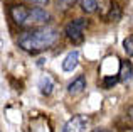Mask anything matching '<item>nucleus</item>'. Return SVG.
<instances>
[{
  "label": "nucleus",
  "mask_w": 133,
  "mask_h": 132,
  "mask_svg": "<svg viewBox=\"0 0 133 132\" xmlns=\"http://www.w3.org/2000/svg\"><path fill=\"white\" fill-rule=\"evenodd\" d=\"M57 29L51 26H42L37 29L27 31V32L19 36V46L27 53H39L47 47H51L52 44L57 41Z\"/></svg>",
  "instance_id": "nucleus-1"
},
{
  "label": "nucleus",
  "mask_w": 133,
  "mask_h": 132,
  "mask_svg": "<svg viewBox=\"0 0 133 132\" xmlns=\"http://www.w3.org/2000/svg\"><path fill=\"white\" fill-rule=\"evenodd\" d=\"M88 26V20L86 19H74L66 26V36L72 41V43L79 44L84 39V29Z\"/></svg>",
  "instance_id": "nucleus-2"
},
{
  "label": "nucleus",
  "mask_w": 133,
  "mask_h": 132,
  "mask_svg": "<svg viewBox=\"0 0 133 132\" xmlns=\"http://www.w3.org/2000/svg\"><path fill=\"white\" fill-rule=\"evenodd\" d=\"M91 125V119L88 115H74L66 122L62 132H88Z\"/></svg>",
  "instance_id": "nucleus-3"
},
{
  "label": "nucleus",
  "mask_w": 133,
  "mask_h": 132,
  "mask_svg": "<svg viewBox=\"0 0 133 132\" xmlns=\"http://www.w3.org/2000/svg\"><path fill=\"white\" fill-rule=\"evenodd\" d=\"M51 19L47 10H44L42 7H32L29 9V19H27V24H42L47 22Z\"/></svg>",
  "instance_id": "nucleus-4"
},
{
  "label": "nucleus",
  "mask_w": 133,
  "mask_h": 132,
  "mask_svg": "<svg viewBox=\"0 0 133 132\" xmlns=\"http://www.w3.org/2000/svg\"><path fill=\"white\" fill-rule=\"evenodd\" d=\"M10 15H12V19L15 20L17 24L25 26L27 19H29V9H25V7H22V5H15V7L10 9Z\"/></svg>",
  "instance_id": "nucleus-5"
},
{
  "label": "nucleus",
  "mask_w": 133,
  "mask_h": 132,
  "mask_svg": "<svg viewBox=\"0 0 133 132\" xmlns=\"http://www.w3.org/2000/svg\"><path fill=\"white\" fill-rule=\"evenodd\" d=\"M78 64H79V53L78 51H71V53L64 58V61H62V69H64L66 73H71L78 68Z\"/></svg>",
  "instance_id": "nucleus-6"
},
{
  "label": "nucleus",
  "mask_w": 133,
  "mask_h": 132,
  "mask_svg": "<svg viewBox=\"0 0 133 132\" xmlns=\"http://www.w3.org/2000/svg\"><path fill=\"white\" fill-rule=\"evenodd\" d=\"M84 88H86V78L83 75H79L78 78H74L68 85V93L69 95H79L81 92H84Z\"/></svg>",
  "instance_id": "nucleus-7"
},
{
  "label": "nucleus",
  "mask_w": 133,
  "mask_h": 132,
  "mask_svg": "<svg viewBox=\"0 0 133 132\" xmlns=\"http://www.w3.org/2000/svg\"><path fill=\"white\" fill-rule=\"evenodd\" d=\"M120 80L121 81H128L131 78V63L130 61H121L120 63Z\"/></svg>",
  "instance_id": "nucleus-8"
},
{
  "label": "nucleus",
  "mask_w": 133,
  "mask_h": 132,
  "mask_svg": "<svg viewBox=\"0 0 133 132\" xmlns=\"http://www.w3.org/2000/svg\"><path fill=\"white\" fill-rule=\"evenodd\" d=\"M39 88H41V92L44 93V95H51V92H52V88H54V81L51 80V76H42L41 78V81H39Z\"/></svg>",
  "instance_id": "nucleus-9"
},
{
  "label": "nucleus",
  "mask_w": 133,
  "mask_h": 132,
  "mask_svg": "<svg viewBox=\"0 0 133 132\" xmlns=\"http://www.w3.org/2000/svg\"><path fill=\"white\" fill-rule=\"evenodd\" d=\"M81 2V10L84 14H93L98 9V0H79Z\"/></svg>",
  "instance_id": "nucleus-10"
},
{
  "label": "nucleus",
  "mask_w": 133,
  "mask_h": 132,
  "mask_svg": "<svg viewBox=\"0 0 133 132\" xmlns=\"http://www.w3.org/2000/svg\"><path fill=\"white\" fill-rule=\"evenodd\" d=\"M123 49L128 56H133V36H128L127 39L123 41Z\"/></svg>",
  "instance_id": "nucleus-11"
},
{
  "label": "nucleus",
  "mask_w": 133,
  "mask_h": 132,
  "mask_svg": "<svg viewBox=\"0 0 133 132\" xmlns=\"http://www.w3.org/2000/svg\"><path fill=\"white\" fill-rule=\"evenodd\" d=\"M74 2H76V0H57V3L62 7V9H68V7H71Z\"/></svg>",
  "instance_id": "nucleus-12"
},
{
  "label": "nucleus",
  "mask_w": 133,
  "mask_h": 132,
  "mask_svg": "<svg viewBox=\"0 0 133 132\" xmlns=\"http://www.w3.org/2000/svg\"><path fill=\"white\" fill-rule=\"evenodd\" d=\"M27 2H32V3H36V5H45L49 0H27Z\"/></svg>",
  "instance_id": "nucleus-13"
},
{
  "label": "nucleus",
  "mask_w": 133,
  "mask_h": 132,
  "mask_svg": "<svg viewBox=\"0 0 133 132\" xmlns=\"http://www.w3.org/2000/svg\"><path fill=\"white\" fill-rule=\"evenodd\" d=\"M128 115H130L131 119H133V105H131V107H128Z\"/></svg>",
  "instance_id": "nucleus-14"
},
{
  "label": "nucleus",
  "mask_w": 133,
  "mask_h": 132,
  "mask_svg": "<svg viewBox=\"0 0 133 132\" xmlns=\"http://www.w3.org/2000/svg\"><path fill=\"white\" fill-rule=\"evenodd\" d=\"M93 132H110V130H108V129H94Z\"/></svg>",
  "instance_id": "nucleus-15"
}]
</instances>
